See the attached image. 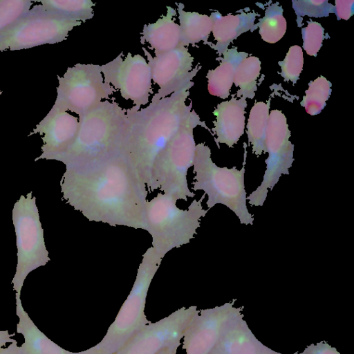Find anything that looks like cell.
I'll list each match as a JSON object with an SVG mask.
<instances>
[{"instance_id": "6da1fadb", "label": "cell", "mask_w": 354, "mask_h": 354, "mask_svg": "<svg viewBox=\"0 0 354 354\" xmlns=\"http://www.w3.org/2000/svg\"><path fill=\"white\" fill-rule=\"evenodd\" d=\"M60 187L66 202L88 220L143 230L147 188L119 152L66 165Z\"/></svg>"}, {"instance_id": "7a4b0ae2", "label": "cell", "mask_w": 354, "mask_h": 354, "mask_svg": "<svg viewBox=\"0 0 354 354\" xmlns=\"http://www.w3.org/2000/svg\"><path fill=\"white\" fill-rule=\"evenodd\" d=\"M187 86L139 110L127 109V122L118 152L149 188L156 159L187 122L192 102Z\"/></svg>"}, {"instance_id": "3957f363", "label": "cell", "mask_w": 354, "mask_h": 354, "mask_svg": "<svg viewBox=\"0 0 354 354\" xmlns=\"http://www.w3.org/2000/svg\"><path fill=\"white\" fill-rule=\"evenodd\" d=\"M127 109L108 100L79 116L75 140L57 159L66 165L83 164L118 152L127 122Z\"/></svg>"}, {"instance_id": "277c9868", "label": "cell", "mask_w": 354, "mask_h": 354, "mask_svg": "<svg viewBox=\"0 0 354 354\" xmlns=\"http://www.w3.org/2000/svg\"><path fill=\"white\" fill-rule=\"evenodd\" d=\"M194 199L187 209L176 205V201L162 192L145 204L143 230L151 237V248L162 258L174 248L185 245L196 234L201 218L209 209H204L202 201Z\"/></svg>"}, {"instance_id": "5b68a950", "label": "cell", "mask_w": 354, "mask_h": 354, "mask_svg": "<svg viewBox=\"0 0 354 354\" xmlns=\"http://www.w3.org/2000/svg\"><path fill=\"white\" fill-rule=\"evenodd\" d=\"M211 150L205 143L196 146L192 182L194 191L202 190L207 195L208 209L216 204H223L230 208L239 218L241 224L253 225L254 217L247 207V193L244 176L246 163L245 147L243 167L237 169L219 167L212 160Z\"/></svg>"}, {"instance_id": "8992f818", "label": "cell", "mask_w": 354, "mask_h": 354, "mask_svg": "<svg viewBox=\"0 0 354 354\" xmlns=\"http://www.w3.org/2000/svg\"><path fill=\"white\" fill-rule=\"evenodd\" d=\"M201 126L209 130L199 115L192 110L187 122L169 141L156 159L151 171L150 191L162 193L178 200L187 201L195 194L188 186L187 171L193 166L196 142L194 129Z\"/></svg>"}, {"instance_id": "52a82bcc", "label": "cell", "mask_w": 354, "mask_h": 354, "mask_svg": "<svg viewBox=\"0 0 354 354\" xmlns=\"http://www.w3.org/2000/svg\"><path fill=\"white\" fill-rule=\"evenodd\" d=\"M162 259L151 246L143 254L132 288L97 348L113 354L150 323L145 312L147 297Z\"/></svg>"}, {"instance_id": "ba28073f", "label": "cell", "mask_w": 354, "mask_h": 354, "mask_svg": "<svg viewBox=\"0 0 354 354\" xmlns=\"http://www.w3.org/2000/svg\"><path fill=\"white\" fill-rule=\"evenodd\" d=\"M12 219L17 245V266L12 280L13 290L21 295L26 277L50 261L46 249L36 198L30 192L15 202Z\"/></svg>"}, {"instance_id": "9c48e42d", "label": "cell", "mask_w": 354, "mask_h": 354, "mask_svg": "<svg viewBox=\"0 0 354 354\" xmlns=\"http://www.w3.org/2000/svg\"><path fill=\"white\" fill-rule=\"evenodd\" d=\"M57 96L53 106L82 115L116 92L104 82L101 66L76 64L57 75Z\"/></svg>"}, {"instance_id": "30bf717a", "label": "cell", "mask_w": 354, "mask_h": 354, "mask_svg": "<svg viewBox=\"0 0 354 354\" xmlns=\"http://www.w3.org/2000/svg\"><path fill=\"white\" fill-rule=\"evenodd\" d=\"M82 22L30 10L0 32V52L55 44L66 39Z\"/></svg>"}, {"instance_id": "8fae6325", "label": "cell", "mask_w": 354, "mask_h": 354, "mask_svg": "<svg viewBox=\"0 0 354 354\" xmlns=\"http://www.w3.org/2000/svg\"><path fill=\"white\" fill-rule=\"evenodd\" d=\"M290 131L286 118L279 110L269 113L265 151L268 153L266 160V169L263 180L247 199L250 205L262 206L269 189H272L281 175H288L293 162L294 145L289 140Z\"/></svg>"}, {"instance_id": "7c38bea8", "label": "cell", "mask_w": 354, "mask_h": 354, "mask_svg": "<svg viewBox=\"0 0 354 354\" xmlns=\"http://www.w3.org/2000/svg\"><path fill=\"white\" fill-rule=\"evenodd\" d=\"M198 311L195 306L182 307L156 322H150L113 354H158L166 348L180 346Z\"/></svg>"}, {"instance_id": "4fadbf2b", "label": "cell", "mask_w": 354, "mask_h": 354, "mask_svg": "<svg viewBox=\"0 0 354 354\" xmlns=\"http://www.w3.org/2000/svg\"><path fill=\"white\" fill-rule=\"evenodd\" d=\"M104 82L120 92L126 100L132 101L136 110L145 106L153 93L150 67L140 54L121 52L115 59L101 66Z\"/></svg>"}, {"instance_id": "5bb4252c", "label": "cell", "mask_w": 354, "mask_h": 354, "mask_svg": "<svg viewBox=\"0 0 354 354\" xmlns=\"http://www.w3.org/2000/svg\"><path fill=\"white\" fill-rule=\"evenodd\" d=\"M150 67L151 80L159 87L151 100H160L187 86H193L192 81L201 66L193 68L194 57L187 47L179 46L170 51L152 56L142 47Z\"/></svg>"}, {"instance_id": "9a60e30c", "label": "cell", "mask_w": 354, "mask_h": 354, "mask_svg": "<svg viewBox=\"0 0 354 354\" xmlns=\"http://www.w3.org/2000/svg\"><path fill=\"white\" fill-rule=\"evenodd\" d=\"M233 302L199 310L181 342V354H211L227 324L241 314Z\"/></svg>"}, {"instance_id": "2e32d148", "label": "cell", "mask_w": 354, "mask_h": 354, "mask_svg": "<svg viewBox=\"0 0 354 354\" xmlns=\"http://www.w3.org/2000/svg\"><path fill=\"white\" fill-rule=\"evenodd\" d=\"M79 128V120L68 112L52 106L29 136H42L41 159L57 160L72 145Z\"/></svg>"}, {"instance_id": "e0dca14e", "label": "cell", "mask_w": 354, "mask_h": 354, "mask_svg": "<svg viewBox=\"0 0 354 354\" xmlns=\"http://www.w3.org/2000/svg\"><path fill=\"white\" fill-rule=\"evenodd\" d=\"M246 105V99L232 97L218 104L213 111L216 120L212 131L216 136L215 141L218 147L219 144L232 147L243 134Z\"/></svg>"}, {"instance_id": "ac0fdd59", "label": "cell", "mask_w": 354, "mask_h": 354, "mask_svg": "<svg viewBox=\"0 0 354 354\" xmlns=\"http://www.w3.org/2000/svg\"><path fill=\"white\" fill-rule=\"evenodd\" d=\"M176 10L167 6V12L156 21L145 24L140 37L141 44H148L155 56L163 54L180 46V30L176 22Z\"/></svg>"}, {"instance_id": "d6986e66", "label": "cell", "mask_w": 354, "mask_h": 354, "mask_svg": "<svg viewBox=\"0 0 354 354\" xmlns=\"http://www.w3.org/2000/svg\"><path fill=\"white\" fill-rule=\"evenodd\" d=\"M265 346L240 314L227 324L211 354H257Z\"/></svg>"}, {"instance_id": "ffe728a7", "label": "cell", "mask_w": 354, "mask_h": 354, "mask_svg": "<svg viewBox=\"0 0 354 354\" xmlns=\"http://www.w3.org/2000/svg\"><path fill=\"white\" fill-rule=\"evenodd\" d=\"M15 301L19 318L17 333L21 334L24 339L20 346L21 354H75L57 345L37 328L25 311L21 295L15 294Z\"/></svg>"}, {"instance_id": "44dd1931", "label": "cell", "mask_w": 354, "mask_h": 354, "mask_svg": "<svg viewBox=\"0 0 354 354\" xmlns=\"http://www.w3.org/2000/svg\"><path fill=\"white\" fill-rule=\"evenodd\" d=\"M257 14L241 12L238 15L223 16L218 11L212 12V30L216 44H208L219 55H223L230 44L238 36L248 30H255L254 21Z\"/></svg>"}, {"instance_id": "7402d4cb", "label": "cell", "mask_w": 354, "mask_h": 354, "mask_svg": "<svg viewBox=\"0 0 354 354\" xmlns=\"http://www.w3.org/2000/svg\"><path fill=\"white\" fill-rule=\"evenodd\" d=\"M223 55L219 66L209 70L206 77L209 93L212 95L225 99L230 95L237 66L248 57V54L239 52L236 48H232L227 49Z\"/></svg>"}, {"instance_id": "603a6c76", "label": "cell", "mask_w": 354, "mask_h": 354, "mask_svg": "<svg viewBox=\"0 0 354 354\" xmlns=\"http://www.w3.org/2000/svg\"><path fill=\"white\" fill-rule=\"evenodd\" d=\"M30 10L59 19L86 22L94 16L95 3L90 0H36Z\"/></svg>"}, {"instance_id": "cb8c5ba5", "label": "cell", "mask_w": 354, "mask_h": 354, "mask_svg": "<svg viewBox=\"0 0 354 354\" xmlns=\"http://www.w3.org/2000/svg\"><path fill=\"white\" fill-rule=\"evenodd\" d=\"M180 30V46H195L200 41L207 42L212 30V20L206 15L186 11L184 5L176 3Z\"/></svg>"}, {"instance_id": "d4e9b609", "label": "cell", "mask_w": 354, "mask_h": 354, "mask_svg": "<svg viewBox=\"0 0 354 354\" xmlns=\"http://www.w3.org/2000/svg\"><path fill=\"white\" fill-rule=\"evenodd\" d=\"M270 101L256 102L252 107L247 124L248 142L257 156L265 151V140L269 118Z\"/></svg>"}, {"instance_id": "484cf974", "label": "cell", "mask_w": 354, "mask_h": 354, "mask_svg": "<svg viewBox=\"0 0 354 354\" xmlns=\"http://www.w3.org/2000/svg\"><path fill=\"white\" fill-rule=\"evenodd\" d=\"M260 71L261 61L254 56L247 57L239 64L234 79V83L239 88L237 97L245 99L254 97Z\"/></svg>"}, {"instance_id": "4316f807", "label": "cell", "mask_w": 354, "mask_h": 354, "mask_svg": "<svg viewBox=\"0 0 354 354\" xmlns=\"http://www.w3.org/2000/svg\"><path fill=\"white\" fill-rule=\"evenodd\" d=\"M257 26L263 41L270 44L279 41L286 30V21L281 6L278 3L269 6L266 10L265 16L259 19Z\"/></svg>"}, {"instance_id": "83f0119b", "label": "cell", "mask_w": 354, "mask_h": 354, "mask_svg": "<svg viewBox=\"0 0 354 354\" xmlns=\"http://www.w3.org/2000/svg\"><path fill=\"white\" fill-rule=\"evenodd\" d=\"M331 84L323 76L309 84L301 104L311 115L319 113L326 105L330 93Z\"/></svg>"}, {"instance_id": "f1b7e54d", "label": "cell", "mask_w": 354, "mask_h": 354, "mask_svg": "<svg viewBox=\"0 0 354 354\" xmlns=\"http://www.w3.org/2000/svg\"><path fill=\"white\" fill-rule=\"evenodd\" d=\"M35 1L0 0V32L26 14Z\"/></svg>"}, {"instance_id": "f546056e", "label": "cell", "mask_w": 354, "mask_h": 354, "mask_svg": "<svg viewBox=\"0 0 354 354\" xmlns=\"http://www.w3.org/2000/svg\"><path fill=\"white\" fill-rule=\"evenodd\" d=\"M304 64L303 51L300 46H291L286 57L279 64L281 68V76L286 81L296 83L299 78Z\"/></svg>"}, {"instance_id": "4dcf8cb0", "label": "cell", "mask_w": 354, "mask_h": 354, "mask_svg": "<svg viewBox=\"0 0 354 354\" xmlns=\"http://www.w3.org/2000/svg\"><path fill=\"white\" fill-rule=\"evenodd\" d=\"M292 4L299 17L304 15L322 17L335 12V7L327 1H296Z\"/></svg>"}, {"instance_id": "1f68e13d", "label": "cell", "mask_w": 354, "mask_h": 354, "mask_svg": "<svg viewBox=\"0 0 354 354\" xmlns=\"http://www.w3.org/2000/svg\"><path fill=\"white\" fill-rule=\"evenodd\" d=\"M304 48L308 55L316 56L322 47L324 39V28L315 21L308 22V26L302 29Z\"/></svg>"}, {"instance_id": "d6a6232c", "label": "cell", "mask_w": 354, "mask_h": 354, "mask_svg": "<svg viewBox=\"0 0 354 354\" xmlns=\"http://www.w3.org/2000/svg\"><path fill=\"white\" fill-rule=\"evenodd\" d=\"M302 353L304 354H341L335 347L325 342L312 344Z\"/></svg>"}, {"instance_id": "836d02e7", "label": "cell", "mask_w": 354, "mask_h": 354, "mask_svg": "<svg viewBox=\"0 0 354 354\" xmlns=\"http://www.w3.org/2000/svg\"><path fill=\"white\" fill-rule=\"evenodd\" d=\"M353 1H336L335 12L339 19H348L353 13Z\"/></svg>"}, {"instance_id": "e575fe53", "label": "cell", "mask_w": 354, "mask_h": 354, "mask_svg": "<svg viewBox=\"0 0 354 354\" xmlns=\"http://www.w3.org/2000/svg\"><path fill=\"white\" fill-rule=\"evenodd\" d=\"M0 354H21L20 346L17 345V341L15 340L6 348H0Z\"/></svg>"}, {"instance_id": "d590c367", "label": "cell", "mask_w": 354, "mask_h": 354, "mask_svg": "<svg viewBox=\"0 0 354 354\" xmlns=\"http://www.w3.org/2000/svg\"><path fill=\"white\" fill-rule=\"evenodd\" d=\"M15 333L10 334L8 330H0V348L5 346L6 343H12L15 339L12 337L15 336Z\"/></svg>"}, {"instance_id": "8d00e7d4", "label": "cell", "mask_w": 354, "mask_h": 354, "mask_svg": "<svg viewBox=\"0 0 354 354\" xmlns=\"http://www.w3.org/2000/svg\"><path fill=\"white\" fill-rule=\"evenodd\" d=\"M75 354H109L107 352L97 348L95 346L80 352H75Z\"/></svg>"}, {"instance_id": "74e56055", "label": "cell", "mask_w": 354, "mask_h": 354, "mask_svg": "<svg viewBox=\"0 0 354 354\" xmlns=\"http://www.w3.org/2000/svg\"><path fill=\"white\" fill-rule=\"evenodd\" d=\"M180 346H173L166 348L159 352L158 354H178L177 351Z\"/></svg>"}, {"instance_id": "f35d334b", "label": "cell", "mask_w": 354, "mask_h": 354, "mask_svg": "<svg viewBox=\"0 0 354 354\" xmlns=\"http://www.w3.org/2000/svg\"><path fill=\"white\" fill-rule=\"evenodd\" d=\"M257 354H282L280 353H278L277 351H274L270 348H269L267 346H265L260 352H259Z\"/></svg>"}, {"instance_id": "ab89813d", "label": "cell", "mask_w": 354, "mask_h": 354, "mask_svg": "<svg viewBox=\"0 0 354 354\" xmlns=\"http://www.w3.org/2000/svg\"><path fill=\"white\" fill-rule=\"evenodd\" d=\"M293 354H304V353H293Z\"/></svg>"}, {"instance_id": "60d3db41", "label": "cell", "mask_w": 354, "mask_h": 354, "mask_svg": "<svg viewBox=\"0 0 354 354\" xmlns=\"http://www.w3.org/2000/svg\"><path fill=\"white\" fill-rule=\"evenodd\" d=\"M2 94V91L0 89V96Z\"/></svg>"}]
</instances>
